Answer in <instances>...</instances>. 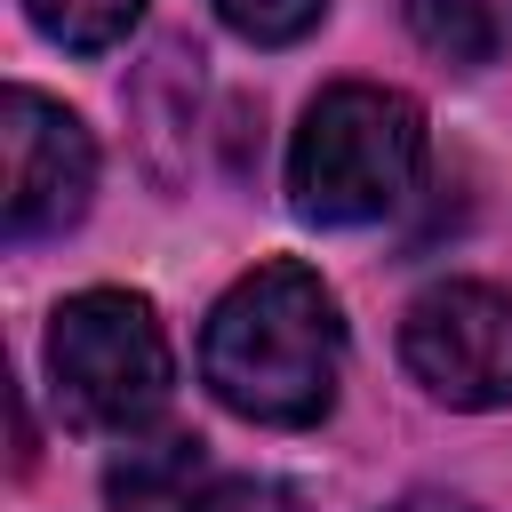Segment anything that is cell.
<instances>
[{
	"mask_svg": "<svg viewBox=\"0 0 512 512\" xmlns=\"http://www.w3.org/2000/svg\"><path fill=\"white\" fill-rule=\"evenodd\" d=\"M408 376L448 408H504L512 400V296L488 280H440L400 320Z\"/></svg>",
	"mask_w": 512,
	"mask_h": 512,
	"instance_id": "obj_4",
	"label": "cell"
},
{
	"mask_svg": "<svg viewBox=\"0 0 512 512\" xmlns=\"http://www.w3.org/2000/svg\"><path fill=\"white\" fill-rule=\"evenodd\" d=\"M200 512H304V496L280 480H256V472H232V480H208Z\"/></svg>",
	"mask_w": 512,
	"mask_h": 512,
	"instance_id": "obj_10",
	"label": "cell"
},
{
	"mask_svg": "<svg viewBox=\"0 0 512 512\" xmlns=\"http://www.w3.org/2000/svg\"><path fill=\"white\" fill-rule=\"evenodd\" d=\"M384 512H472L464 496H440V488H416V496H400V504H384Z\"/></svg>",
	"mask_w": 512,
	"mask_h": 512,
	"instance_id": "obj_11",
	"label": "cell"
},
{
	"mask_svg": "<svg viewBox=\"0 0 512 512\" xmlns=\"http://www.w3.org/2000/svg\"><path fill=\"white\" fill-rule=\"evenodd\" d=\"M24 16H32V24H40L56 48L96 56V48L128 40V24L144 16V0H24Z\"/></svg>",
	"mask_w": 512,
	"mask_h": 512,
	"instance_id": "obj_8",
	"label": "cell"
},
{
	"mask_svg": "<svg viewBox=\"0 0 512 512\" xmlns=\"http://www.w3.org/2000/svg\"><path fill=\"white\" fill-rule=\"evenodd\" d=\"M320 8H328V0H216V16H224L240 40H256V48L304 40V32L320 24Z\"/></svg>",
	"mask_w": 512,
	"mask_h": 512,
	"instance_id": "obj_9",
	"label": "cell"
},
{
	"mask_svg": "<svg viewBox=\"0 0 512 512\" xmlns=\"http://www.w3.org/2000/svg\"><path fill=\"white\" fill-rule=\"evenodd\" d=\"M200 496H208V440L200 432L128 440L104 464V504L112 512H200Z\"/></svg>",
	"mask_w": 512,
	"mask_h": 512,
	"instance_id": "obj_6",
	"label": "cell"
},
{
	"mask_svg": "<svg viewBox=\"0 0 512 512\" xmlns=\"http://www.w3.org/2000/svg\"><path fill=\"white\" fill-rule=\"evenodd\" d=\"M408 32L432 48V56H448V64H496V48H504V8L496 0H408Z\"/></svg>",
	"mask_w": 512,
	"mask_h": 512,
	"instance_id": "obj_7",
	"label": "cell"
},
{
	"mask_svg": "<svg viewBox=\"0 0 512 512\" xmlns=\"http://www.w3.org/2000/svg\"><path fill=\"white\" fill-rule=\"evenodd\" d=\"M96 192V144L80 112H64L40 88L0 96V232L8 240H48L88 216Z\"/></svg>",
	"mask_w": 512,
	"mask_h": 512,
	"instance_id": "obj_5",
	"label": "cell"
},
{
	"mask_svg": "<svg viewBox=\"0 0 512 512\" xmlns=\"http://www.w3.org/2000/svg\"><path fill=\"white\" fill-rule=\"evenodd\" d=\"M48 376L72 424L88 432H144L168 408L176 360L144 296L128 288H80L48 320Z\"/></svg>",
	"mask_w": 512,
	"mask_h": 512,
	"instance_id": "obj_3",
	"label": "cell"
},
{
	"mask_svg": "<svg viewBox=\"0 0 512 512\" xmlns=\"http://www.w3.org/2000/svg\"><path fill=\"white\" fill-rule=\"evenodd\" d=\"M200 376L248 424H320L344 376V320L320 272L256 264L232 280L200 328Z\"/></svg>",
	"mask_w": 512,
	"mask_h": 512,
	"instance_id": "obj_1",
	"label": "cell"
},
{
	"mask_svg": "<svg viewBox=\"0 0 512 512\" xmlns=\"http://www.w3.org/2000/svg\"><path fill=\"white\" fill-rule=\"evenodd\" d=\"M424 176V112L400 88H320L288 144V200L304 224H376Z\"/></svg>",
	"mask_w": 512,
	"mask_h": 512,
	"instance_id": "obj_2",
	"label": "cell"
}]
</instances>
